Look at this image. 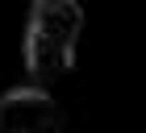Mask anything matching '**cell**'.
<instances>
[{"mask_svg":"<svg viewBox=\"0 0 146 133\" xmlns=\"http://www.w3.org/2000/svg\"><path fill=\"white\" fill-rule=\"evenodd\" d=\"M4 133H58V104L42 88H13L0 96Z\"/></svg>","mask_w":146,"mask_h":133,"instance_id":"7a4b0ae2","label":"cell"},{"mask_svg":"<svg viewBox=\"0 0 146 133\" xmlns=\"http://www.w3.org/2000/svg\"><path fill=\"white\" fill-rule=\"evenodd\" d=\"M79 33H84V9L75 0H34L29 29H25V66L38 79L71 71Z\"/></svg>","mask_w":146,"mask_h":133,"instance_id":"6da1fadb","label":"cell"}]
</instances>
